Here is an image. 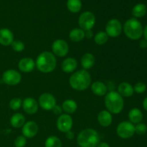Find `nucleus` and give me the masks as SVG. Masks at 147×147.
Here are the masks:
<instances>
[{"label": "nucleus", "instance_id": "nucleus-1", "mask_svg": "<svg viewBox=\"0 0 147 147\" xmlns=\"http://www.w3.org/2000/svg\"><path fill=\"white\" fill-rule=\"evenodd\" d=\"M69 83L74 90L82 91L87 89L91 83V77L86 70H80L73 73L69 78Z\"/></svg>", "mask_w": 147, "mask_h": 147}, {"label": "nucleus", "instance_id": "nucleus-2", "mask_svg": "<svg viewBox=\"0 0 147 147\" xmlns=\"http://www.w3.org/2000/svg\"><path fill=\"white\" fill-rule=\"evenodd\" d=\"M35 65L40 72L48 73L55 69L57 65V60L54 54L50 52H43L37 57Z\"/></svg>", "mask_w": 147, "mask_h": 147}, {"label": "nucleus", "instance_id": "nucleus-3", "mask_svg": "<svg viewBox=\"0 0 147 147\" xmlns=\"http://www.w3.org/2000/svg\"><path fill=\"white\" fill-rule=\"evenodd\" d=\"M104 101L108 111L113 114L121 113L124 106L123 97L118 92L113 90L106 93Z\"/></svg>", "mask_w": 147, "mask_h": 147}, {"label": "nucleus", "instance_id": "nucleus-4", "mask_svg": "<svg viewBox=\"0 0 147 147\" xmlns=\"http://www.w3.org/2000/svg\"><path fill=\"white\" fill-rule=\"evenodd\" d=\"M77 143L80 147H97L100 143V136L95 129H86L78 134Z\"/></svg>", "mask_w": 147, "mask_h": 147}, {"label": "nucleus", "instance_id": "nucleus-5", "mask_svg": "<svg viewBox=\"0 0 147 147\" xmlns=\"http://www.w3.org/2000/svg\"><path fill=\"white\" fill-rule=\"evenodd\" d=\"M143 30L142 24L136 18L129 19L123 25V32L131 40H139L143 35Z\"/></svg>", "mask_w": 147, "mask_h": 147}, {"label": "nucleus", "instance_id": "nucleus-6", "mask_svg": "<svg viewBox=\"0 0 147 147\" xmlns=\"http://www.w3.org/2000/svg\"><path fill=\"white\" fill-rule=\"evenodd\" d=\"M96 24V17L91 11H84L78 19L79 27L83 31L91 30Z\"/></svg>", "mask_w": 147, "mask_h": 147}, {"label": "nucleus", "instance_id": "nucleus-7", "mask_svg": "<svg viewBox=\"0 0 147 147\" xmlns=\"http://www.w3.org/2000/svg\"><path fill=\"white\" fill-rule=\"evenodd\" d=\"M116 133L121 139H129L134 135L135 126L130 121H123L118 125Z\"/></svg>", "mask_w": 147, "mask_h": 147}, {"label": "nucleus", "instance_id": "nucleus-8", "mask_svg": "<svg viewBox=\"0 0 147 147\" xmlns=\"http://www.w3.org/2000/svg\"><path fill=\"white\" fill-rule=\"evenodd\" d=\"M122 29L121 22L116 19H112L106 24V33L109 37H117L121 34Z\"/></svg>", "mask_w": 147, "mask_h": 147}, {"label": "nucleus", "instance_id": "nucleus-9", "mask_svg": "<svg viewBox=\"0 0 147 147\" xmlns=\"http://www.w3.org/2000/svg\"><path fill=\"white\" fill-rule=\"evenodd\" d=\"M2 81L8 86H16L22 80V76L15 70H7L3 73Z\"/></svg>", "mask_w": 147, "mask_h": 147}, {"label": "nucleus", "instance_id": "nucleus-10", "mask_svg": "<svg viewBox=\"0 0 147 147\" xmlns=\"http://www.w3.org/2000/svg\"><path fill=\"white\" fill-rule=\"evenodd\" d=\"M52 50L54 55L57 57H63L67 55L69 52V46L67 42L64 40H56L52 45Z\"/></svg>", "mask_w": 147, "mask_h": 147}, {"label": "nucleus", "instance_id": "nucleus-11", "mask_svg": "<svg viewBox=\"0 0 147 147\" xmlns=\"http://www.w3.org/2000/svg\"><path fill=\"white\" fill-rule=\"evenodd\" d=\"M73 119L69 114H61L57 120V127L60 131L67 133L73 127Z\"/></svg>", "mask_w": 147, "mask_h": 147}, {"label": "nucleus", "instance_id": "nucleus-12", "mask_svg": "<svg viewBox=\"0 0 147 147\" xmlns=\"http://www.w3.org/2000/svg\"><path fill=\"white\" fill-rule=\"evenodd\" d=\"M39 105L45 111H50L56 105V99L52 94L45 93L42 94L39 98Z\"/></svg>", "mask_w": 147, "mask_h": 147}, {"label": "nucleus", "instance_id": "nucleus-13", "mask_svg": "<svg viewBox=\"0 0 147 147\" xmlns=\"http://www.w3.org/2000/svg\"><path fill=\"white\" fill-rule=\"evenodd\" d=\"M39 131L38 125L34 121H28L22 126V134L25 138L31 139L37 134Z\"/></svg>", "mask_w": 147, "mask_h": 147}, {"label": "nucleus", "instance_id": "nucleus-14", "mask_svg": "<svg viewBox=\"0 0 147 147\" xmlns=\"http://www.w3.org/2000/svg\"><path fill=\"white\" fill-rule=\"evenodd\" d=\"M22 108L28 114H34L38 111V102L32 98L28 97L22 101Z\"/></svg>", "mask_w": 147, "mask_h": 147}, {"label": "nucleus", "instance_id": "nucleus-15", "mask_svg": "<svg viewBox=\"0 0 147 147\" xmlns=\"http://www.w3.org/2000/svg\"><path fill=\"white\" fill-rule=\"evenodd\" d=\"M14 41L12 32L7 28L0 29V44L3 46L11 45Z\"/></svg>", "mask_w": 147, "mask_h": 147}, {"label": "nucleus", "instance_id": "nucleus-16", "mask_svg": "<svg viewBox=\"0 0 147 147\" xmlns=\"http://www.w3.org/2000/svg\"><path fill=\"white\" fill-rule=\"evenodd\" d=\"M35 62L30 57H24L21 59L19 62V69L23 73H30L34 69Z\"/></svg>", "mask_w": 147, "mask_h": 147}, {"label": "nucleus", "instance_id": "nucleus-17", "mask_svg": "<svg viewBox=\"0 0 147 147\" xmlns=\"http://www.w3.org/2000/svg\"><path fill=\"white\" fill-rule=\"evenodd\" d=\"M112 115L108 111H102L98 115V121L103 127H108L112 123Z\"/></svg>", "mask_w": 147, "mask_h": 147}, {"label": "nucleus", "instance_id": "nucleus-18", "mask_svg": "<svg viewBox=\"0 0 147 147\" xmlns=\"http://www.w3.org/2000/svg\"><path fill=\"white\" fill-rule=\"evenodd\" d=\"M62 70L65 73H72L78 67L77 60L73 57H67L62 63Z\"/></svg>", "mask_w": 147, "mask_h": 147}, {"label": "nucleus", "instance_id": "nucleus-19", "mask_svg": "<svg viewBox=\"0 0 147 147\" xmlns=\"http://www.w3.org/2000/svg\"><path fill=\"white\" fill-rule=\"evenodd\" d=\"M118 93L122 97H131L134 93V87L129 83L123 82L121 83L118 87Z\"/></svg>", "mask_w": 147, "mask_h": 147}, {"label": "nucleus", "instance_id": "nucleus-20", "mask_svg": "<svg viewBox=\"0 0 147 147\" xmlns=\"http://www.w3.org/2000/svg\"><path fill=\"white\" fill-rule=\"evenodd\" d=\"M96 59H95L94 55L91 53H86L83 55L81 57V65L83 67V70H89L95 64Z\"/></svg>", "mask_w": 147, "mask_h": 147}, {"label": "nucleus", "instance_id": "nucleus-21", "mask_svg": "<svg viewBox=\"0 0 147 147\" xmlns=\"http://www.w3.org/2000/svg\"><path fill=\"white\" fill-rule=\"evenodd\" d=\"M91 90L95 95L103 96L107 93V86L100 81H96L91 85Z\"/></svg>", "mask_w": 147, "mask_h": 147}, {"label": "nucleus", "instance_id": "nucleus-22", "mask_svg": "<svg viewBox=\"0 0 147 147\" xmlns=\"http://www.w3.org/2000/svg\"><path fill=\"white\" fill-rule=\"evenodd\" d=\"M129 119L130 120L131 123H139L143 119V113L142 111L139 110L137 108H134L129 111Z\"/></svg>", "mask_w": 147, "mask_h": 147}, {"label": "nucleus", "instance_id": "nucleus-23", "mask_svg": "<svg viewBox=\"0 0 147 147\" xmlns=\"http://www.w3.org/2000/svg\"><path fill=\"white\" fill-rule=\"evenodd\" d=\"M10 123L12 127L16 129L21 128L25 123V118L22 113H15L10 119Z\"/></svg>", "mask_w": 147, "mask_h": 147}, {"label": "nucleus", "instance_id": "nucleus-24", "mask_svg": "<svg viewBox=\"0 0 147 147\" xmlns=\"http://www.w3.org/2000/svg\"><path fill=\"white\" fill-rule=\"evenodd\" d=\"M63 111H64L67 114H71L75 113L78 109V105L75 100L68 99L63 102V106H62Z\"/></svg>", "mask_w": 147, "mask_h": 147}, {"label": "nucleus", "instance_id": "nucleus-25", "mask_svg": "<svg viewBox=\"0 0 147 147\" xmlns=\"http://www.w3.org/2000/svg\"><path fill=\"white\" fill-rule=\"evenodd\" d=\"M69 37L73 42H80L85 38V31L80 28L73 29L69 34Z\"/></svg>", "mask_w": 147, "mask_h": 147}, {"label": "nucleus", "instance_id": "nucleus-26", "mask_svg": "<svg viewBox=\"0 0 147 147\" xmlns=\"http://www.w3.org/2000/svg\"><path fill=\"white\" fill-rule=\"evenodd\" d=\"M147 11L146 6L144 4H138L134 7L132 9V14L136 18H140L146 14Z\"/></svg>", "mask_w": 147, "mask_h": 147}, {"label": "nucleus", "instance_id": "nucleus-27", "mask_svg": "<svg viewBox=\"0 0 147 147\" xmlns=\"http://www.w3.org/2000/svg\"><path fill=\"white\" fill-rule=\"evenodd\" d=\"M67 7L70 12H79L82 7L81 1L80 0H67Z\"/></svg>", "mask_w": 147, "mask_h": 147}, {"label": "nucleus", "instance_id": "nucleus-28", "mask_svg": "<svg viewBox=\"0 0 147 147\" xmlns=\"http://www.w3.org/2000/svg\"><path fill=\"white\" fill-rule=\"evenodd\" d=\"M45 147H62V142L55 136H50L45 142Z\"/></svg>", "mask_w": 147, "mask_h": 147}, {"label": "nucleus", "instance_id": "nucleus-29", "mask_svg": "<svg viewBox=\"0 0 147 147\" xmlns=\"http://www.w3.org/2000/svg\"><path fill=\"white\" fill-rule=\"evenodd\" d=\"M109 40V36L106 32H99L94 37V42L98 45H102L106 43Z\"/></svg>", "mask_w": 147, "mask_h": 147}, {"label": "nucleus", "instance_id": "nucleus-30", "mask_svg": "<svg viewBox=\"0 0 147 147\" xmlns=\"http://www.w3.org/2000/svg\"><path fill=\"white\" fill-rule=\"evenodd\" d=\"M22 105V100L20 98H12L9 102V107L14 111L19 110Z\"/></svg>", "mask_w": 147, "mask_h": 147}, {"label": "nucleus", "instance_id": "nucleus-31", "mask_svg": "<svg viewBox=\"0 0 147 147\" xmlns=\"http://www.w3.org/2000/svg\"><path fill=\"white\" fill-rule=\"evenodd\" d=\"M11 46L12 50L17 53L23 51L24 49V44L20 40H14L11 44Z\"/></svg>", "mask_w": 147, "mask_h": 147}, {"label": "nucleus", "instance_id": "nucleus-32", "mask_svg": "<svg viewBox=\"0 0 147 147\" xmlns=\"http://www.w3.org/2000/svg\"><path fill=\"white\" fill-rule=\"evenodd\" d=\"M147 132V126L145 123H139L135 126V133L139 135H144Z\"/></svg>", "mask_w": 147, "mask_h": 147}, {"label": "nucleus", "instance_id": "nucleus-33", "mask_svg": "<svg viewBox=\"0 0 147 147\" xmlns=\"http://www.w3.org/2000/svg\"><path fill=\"white\" fill-rule=\"evenodd\" d=\"M27 144V139L24 136H19L14 140L15 147H24Z\"/></svg>", "mask_w": 147, "mask_h": 147}, {"label": "nucleus", "instance_id": "nucleus-34", "mask_svg": "<svg viewBox=\"0 0 147 147\" xmlns=\"http://www.w3.org/2000/svg\"><path fill=\"white\" fill-rule=\"evenodd\" d=\"M146 84L144 83H142V82H139V83H137L136 84H135L134 87V92H136V93H139V94L144 93V92L146 91Z\"/></svg>", "mask_w": 147, "mask_h": 147}, {"label": "nucleus", "instance_id": "nucleus-35", "mask_svg": "<svg viewBox=\"0 0 147 147\" xmlns=\"http://www.w3.org/2000/svg\"><path fill=\"white\" fill-rule=\"evenodd\" d=\"M52 111H53V112L55 115H61L62 111H63V109H62L61 106L55 105V106H54V108L52 109Z\"/></svg>", "mask_w": 147, "mask_h": 147}, {"label": "nucleus", "instance_id": "nucleus-36", "mask_svg": "<svg viewBox=\"0 0 147 147\" xmlns=\"http://www.w3.org/2000/svg\"><path fill=\"white\" fill-rule=\"evenodd\" d=\"M139 47L142 49H145L147 47V40H142L139 42Z\"/></svg>", "mask_w": 147, "mask_h": 147}, {"label": "nucleus", "instance_id": "nucleus-37", "mask_svg": "<svg viewBox=\"0 0 147 147\" xmlns=\"http://www.w3.org/2000/svg\"><path fill=\"white\" fill-rule=\"evenodd\" d=\"M93 36V32L92 30H87V31H85V37H87L88 39L91 38Z\"/></svg>", "mask_w": 147, "mask_h": 147}, {"label": "nucleus", "instance_id": "nucleus-38", "mask_svg": "<svg viewBox=\"0 0 147 147\" xmlns=\"http://www.w3.org/2000/svg\"><path fill=\"white\" fill-rule=\"evenodd\" d=\"M66 138L68 139H73L74 138V133L73 131H71V130L67 131V133H65Z\"/></svg>", "mask_w": 147, "mask_h": 147}, {"label": "nucleus", "instance_id": "nucleus-39", "mask_svg": "<svg viewBox=\"0 0 147 147\" xmlns=\"http://www.w3.org/2000/svg\"><path fill=\"white\" fill-rule=\"evenodd\" d=\"M97 147H110V146L106 142H102V143H99Z\"/></svg>", "mask_w": 147, "mask_h": 147}, {"label": "nucleus", "instance_id": "nucleus-40", "mask_svg": "<svg viewBox=\"0 0 147 147\" xmlns=\"http://www.w3.org/2000/svg\"><path fill=\"white\" fill-rule=\"evenodd\" d=\"M143 107L144 109V110L147 111V96L145 98L144 100H143Z\"/></svg>", "mask_w": 147, "mask_h": 147}, {"label": "nucleus", "instance_id": "nucleus-41", "mask_svg": "<svg viewBox=\"0 0 147 147\" xmlns=\"http://www.w3.org/2000/svg\"><path fill=\"white\" fill-rule=\"evenodd\" d=\"M143 34L144 36V39L147 40V25L145 27L144 30H143Z\"/></svg>", "mask_w": 147, "mask_h": 147}]
</instances>
